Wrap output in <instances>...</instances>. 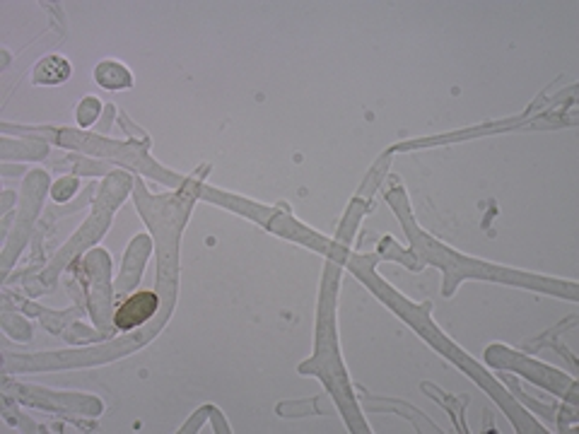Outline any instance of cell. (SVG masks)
<instances>
[{"mask_svg":"<svg viewBox=\"0 0 579 434\" xmlns=\"http://www.w3.org/2000/svg\"><path fill=\"white\" fill-rule=\"evenodd\" d=\"M157 304H160V299H157V295H153V292H138V295L129 297V299L116 309V316H113L116 329H138L140 323H145L147 319L157 312Z\"/></svg>","mask_w":579,"mask_h":434,"instance_id":"1","label":"cell"},{"mask_svg":"<svg viewBox=\"0 0 579 434\" xmlns=\"http://www.w3.org/2000/svg\"><path fill=\"white\" fill-rule=\"evenodd\" d=\"M68 75L70 66L61 56H49V58H43L35 70L36 82H42V85H59L63 80H68Z\"/></svg>","mask_w":579,"mask_h":434,"instance_id":"2","label":"cell"}]
</instances>
